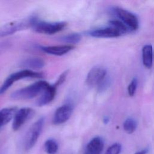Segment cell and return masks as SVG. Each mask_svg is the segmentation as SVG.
<instances>
[{
	"mask_svg": "<svg viewBox=\"0 0 154 154\" xmlns=\"http://www.w3.org/2000/svg\"><path fill=\"white\" fill-rule=\"evenodd\" d=\"M68 74V71L66 70L65 72H64L63 73H61V75L59 76V78H58V79L57 80V81L55 82V83L54 84V85L58 87L59 85H60L62 83L64 82V81H65L66 77H67V75Z\"/></svg>",
	"mask_w": 154,
	"mask_h": 154,
	"instance_id": "23",
	"label": "cell"
},
{
	"mask_svg": "<svg viewBox=\"0 0 154 154\" xmlns=\"http://www.w3.org/2000/svg\"><path fill=\"white\" fill-rule=\"evenodd\" d=\"M109 25L117 29L122 34H126L128 31H130L128 28L121 20H116V19L111 20L109 22Z\"/></svg>",
	"mask_w": 154,
	"mask_h": 154,
	"instance_id": "20",
	"label": "cell"
},
{
	"mask_svg": "<svg viewBox=\"0 0 154 154\" xmlns=\"http://www.w3.org/2000/svg\"><path fill=\"white\" fill-rule=\"evenodd\" d=\"M43 76V75L42 73L37 72L35 71L28 69H23L14 72L9 75L4 81V83L0 87V94L4 93L11 87V85H12L15 82L19 80L25 78H42Z\"/></svg>",
	"mask_w": 154,
	"mask_h": 154,
	"instance_id": "2",
	"label": "cell"
},
{
	"mask_svg": "<svg viewBox=\"0 0 154 154\" xmlns=\"http://www.w3.org/2000/svg\"><path fill=\"white\" fill-rule=\"evenodd\" d=\"M37 18L31 16L18 21L8 23L0 28V37L13 34V33L32 27Z\"/></svg>",
	"mask_w": 154,
	"mask_h": 154,
	"instance_id": "3",
	"label": "cell"
},
{
	"mask_svg": "<svg viewBox=\"0 0 154 154\" xmlns=\"http://www.w3.org/2000/svg\"><path fill=\"white\" fill-rule=\"evenodd\" d=\"M45 149L48 154H55L58 151V146L54 140L48 139L45 143Z\"/></svg>",
	"mask_w": 154,
	"mask_h": 154,
	"instance_id": "18",
	"label": "cell"
},
{
	"mask_svg": "<svg viewBox=\"0 0 154 154\" xmlns=\"http://www.w3.org/2000/svg\"><path fill=\"white\" fill-rule=\"evenodd\" d=\"M17 111L16 107H8L0 110V128L8 123Z\"/></svg>",
	"mask_w": 154,
	"mask_h": 154,
	"instance_id": "16",
	"label": "cell"
},
{
	"mask_svg": "<svg viewBox=\"0 0 154 154\" xmlns=\"http://www.w3.org/2000/svg\"><path fill=\"white\" fill-rule=\"evenodd\" d=\"M44 122L45 119L40 117L28 129L24 140V149L25 151L29 150L37 143L42 132Z\"/></svg>",
	"mask_w": 154,
	"mask_h": 154,
	"instance_id": "4",
	"label": "cell"
},
{
	"mask_svg": "<svg viewBox=\"0 0 154 154\" xmlns=\"http://www.w3.org/2000/svg\"><path fill=\"white\" fill-rule=\"evenodd\" d=\"M106 70L101 67H94L90 69L86 77V84L90 87L100 84L105 79Z\"/></svg>",
	"mask_w": 154,
	"mask_h": 154,
	"instance_id": "7",
	"label": "cell"
},
{
	"mask_svg": "<svg viewBox=\"0 0 154 154\" xmlns=\"http://www.w3.org/2000/svg\"><path fill=\"white\" fill-rule=\"evenodd\" d=\"M66 25V23L64 22H49L40 21L37 19L32 28L37 32L51 35L62 31Z\"/></svg>",
	"mask_w": 154,
	"mask_h": 154,
	"instance_id": "5",
	"label": "cell"
},
{
	"mask_svg": "<svg viewBox=\"0 0 154 154\" xmlns=\"http://www.w3.org/2000/svg\"><path fill=\"white\" fill-rule=\"evenodd\" d=\"M34 111L32 109L25 107L16 111L12 123V128L14 131H17L27 120L32 115Z\"/></svg>",
	"mask_w": 154,
	"mask_h": 154,
	"instance_id": "8",
	"label": "cell"
},
{
	"mask_svg": "<svg viewBox=\"0 0 154 154\" xmlns=\"http://www.w3.org/2000/svg\"><path fill=\"white\" fill-rule=\"evenodd\" d=\"M45 66V61L39 57H30L23 60L20 63V66L28 70L40 69Z\"/></svg>",
	"mask_w": 154,
	"mask_h": 154,
	"instance_id": "14",
	"label": "cell"
},
{
	"mask_svg": "<svg viewBox=\"0 0 154 154\" xmlns=\"http://www.w3.org/2000/svg\"><path fill=\"white\" fill-rule=\"evenodd\" d=\"M9 48V43L8 42H2L0 43V54L5 51L7 49Z\"/></svg>",
	"mask_w": 154,
	"mask_h": 154,
	"instance_id": "24",
	"label": "cell"
},
{
	"mask_svg": "<svg viewBox=\"0 0 154 154\" xmlns=\"http://www.w3.org/2000/svg\"><path fill=\"white\" fill-rule=\"evenodd\" d=\"M88 34L93 37L97 38H111L117 37L122 34L116 28L109 25L108 27L97 28L88 32Z\"/></svg>",
	"mask_w": 154,
	"mask_h": 154,
	"instance_id": "10",
	"label": "cell"
},
{
	"mask_svg": "<svg viewBox=\"0 0 154 154\" xmlns=\"http://www.w3.org/2000/svg\"><path fill=\"white\" fill-rule=\"evenodd\" d=\"M73 112V106L70 104L63 105L57 109L53 117L54 125H61L67 122Z\"/></svg>",
	"mask_w": 154,
	"mask_h": 154,
	"instance_id": "9",
	"label": "cell"
},
{
	"mask_svg": "<svg viewBox=\"0 0 154 154\" xmlns=\"http://www.w3.org/2000/svg\"><path fill=\"white\" fill-rule=\"evenodd\" d=\"M103 141L100 137L91 139L87 144L86 149L87 154H100L103 149Z\"/></svg>",
	"mask_w": 154,
	"mask_h": 154,
	"instance_id": "13",
	"label": "cell"
},
{
	"mask_svg": "<svg viewBox=\"0 0 154 154\" xmlns=\"http://www.w3.org/2000/svg\"><path fill=\"white\" fill-rule=\"evenodd\" d=\"M81 37V35L79 33H71L62 37L60 40L67 43L75 44L80 42Z\"/></svg>",
	"mask_w": 154,
	"mask_h": 154,
	"instance_id": "19",
	"label": "cell"
},
{
	"mask_svg": "<svg viewBox=\"0 0 154 154\" xmlns=\"http://www.w3.org/2000/svg\"><path fill=\"white\" fill-rule=\"evenodd\" d=\"M74 48L72 45H63L57 46H41V49L48 54L57 56H61L68 52L70 51Z\"/></svg>",
	"mask_w": 154,
	"mask_h": 154,
	"instance_id": "12",
	"label": "cell"
},
{
	"mask_svg": "<svg viewBox=\"0 0 154 154\" xmlns=\"http://www.w3.org/2000/svg\"><path fill=\"white\" fill-rule=\"evenodd\" d=\"M137 126V122L133 118H128L123 123V129L129 134H132L136 130Z\"/></svg>",
	"mask_w": 154,
	"mask_h": 154,
	"instance_id": "17",
	"label": "cell"
},
{
	"mask_svg": "<svg viewBox=\"0 0 154 154\" xmlns=\"http://www.w3.org/2000/svg\"><path fill=\"white\" fill-rule=\"evenodd\" d=\"M148 152H149V149H143L137 152L134 154H147Z\"/></svg>",
	"mask_w": 154,
	"mask_h": 154,
	"instance_id": "25",
	"label": "cell"
},
{
	"mask_svg": "<svg viewBox=\"0 0 154 154\" xmlns=\"http://www.w3.org/2000/svg\"><path fill=\"white\" fill-rule=\"evenodd\" d=\"M113 10L116 16L128 28L129 31H135L138 28V19L134 13L118 7H114Z\"/></svg>",
	"mask_w": 154,
	"mask_h": 154,
	"instance_id": "6",
	"label": "cell"
},
{
	"mask_svg": "<svg viewBox=\"0 0 154 154\" xmlns=\"http://www.w3.org/2000/svg\"><path fill=\"white\" fill-rule=\"evenodd\" d=\"M142 59L143 65L150 69L153 64V48L150 45H146L142 49Z\"/></svg>",
	"mask_w": 154,
	"mask_h": 154,
	"instance_id": "15",
	"label": "cell"
},
{
	"mask_svg": "<svg viewBox=\"0 0 154 154\" xmlns=\"http://www.w3.org/2000/svg\"><path fill=\"white\" fill-rule=\"evenodd\" d=\"M86 154H87V153H86Z\"/></svg>",
	"mask_w": 154,
	"mask_h": 154,
	"instance_id": "26",
	"label": "cell"
},
{
	"mask_svg": "<svg viewBox=\"0 0 154 154\" xmlns=\"http://www.w3.org/2000/svg\"><path fill=\"white\" fill-rule=\"evenodd\" d=\"M49 85L46 81H39L28 86L14 91L11 94L13 100H27L35 97L42 93Z\"/></svg>",
	"mask_w": 154,
	"mask_h": 154,
	"instance_id": "1",
	"label": "cell"
},
{
	"mask_svg": "<svg viewBox=\"0 0 154 154\" xmlns=\"http://www.w3.org/2000/svg\"><path fill=\"white\" fill-rule=\"evenodd\" d=\"M57 88V87L54 84H49L48 87L41 93V96L37 100V105L39 106H42L51 102L55 96Z\"/></svg>",
	"mask_w": 154,
	"mask_h": 154,
	"instance_id": "11",
	"label": "cell"
},
{
	"mask_svg": "<svg viewBox=\"0 0 154 154\" xmlns=\"http://www.w3.org/2000/svg\"><path fill=\"white\" fill-rule=\"evenodd\" d=\"M122 146L119 143H115L108 148L105 154H119Z\"/></svg>",
	"mask_w": 154,
	"mask_h": 154,
	"instance_id": "22",
	"label": "cell"
},
{
	"mask_svg": "<svg viewBox=\"0 0 154 154\" xmlns=\"http://www.w3.org/2000/svg\"><path fill=\"white\" fill-rule=\"evenodd\" d=\"M137 79L136 78H134L128 87V92L130 96H133L135 94L137 87Z\"/></svg>",
	"mask_w": 154,
	"mask_h": 154,
	"instance_id": "21",
	"label": "cell"
}]
</instances>
